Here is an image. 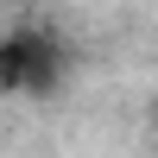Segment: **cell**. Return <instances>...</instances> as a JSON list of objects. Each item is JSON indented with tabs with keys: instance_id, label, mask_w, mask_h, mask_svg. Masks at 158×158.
<instances>
[{
	"instance_id": "6da1fadb",
	"label": "cell",
	"mask_w": 158,
	"mask_h": 158,
	"mask_svg": "<svg viewBox=\"0 0 158 158\" xmlns=\"http://www.w3.org/2000/svg\"><path fill=\"white\" fill-rule=\"evenodd\" d=\"M70 76V51L51 25H6L0 32V95L44 101Z\"/></svg>"
}]
</instances>
